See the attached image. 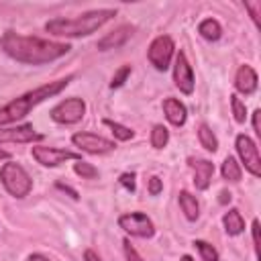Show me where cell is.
I'll return each mask as SVG.
<instances>
[{
  "label": "cell",
  "mask_w": 261,
  "mask_h": 261,
  "mask_svg": "<svg viewBox=\"0 0 261 261\" xmlns=\"http://www.w3.org/2000/svg\"><path fill=\"white\" fill-rule=\"evenodd\" d=\"M118 226L124 232L133 234V237H141V239H149L155 232V226H153L151 218L147 214H143V212H126V214H122L118 218Z\"/></svg>",
  "instance_id": "obj_6"
},
{
  "label": "cell",
  "mask_w": 261,
  "mask_h": 261,
  "mask_svg": "<svg viewBox=\"0 0 261 261\" xmlns=\"http://www.w3.org/2000/svg\"><path fill=\"white\" fill-rule=\"evenodd\" d=\"M33 157L37 159V163L45 165V167H55L67 159H75L80 161L82 157L73 151L67 149H55V147H33Z\"/></svg>",
  "instance_id": "obj_10"
},
{
  "label": "cell",
  "mask_w": 261,
  "mask_h": 261,
  "mask_svg": "<svg viewBox=\"0 0 261 261\" xmlns=\"http://www.w3.org/2000/svg\"><path fill=\"white\" fill-rule=\"evenodd\" d=\"M257 73H255V69L251 67V65H241L239 67V71H237V75H234V88L241 92V94H245V96H251L255 90H257Z\"/></svg>",
  "instance_id": "obj_15"
},
{
  "label": "cell",
  "mask_w": 261,
  "mask_h": 261,
  "mask_svg": "<svg viewBox=\"0 0 261 261\" xmlns=\"http://www.w3.org/2000/svg\"><path fill=\"white\" fill-rule=\"evenodd\" d=\"M118 181H120V186H124L128 192H135V173H122L120 177H118Z\"/></svg>",
  "instance_id": "obj_29"
},
{
  "label": "cell",
  "mask_w": 261,
  "mask_h": 261,
  "mask_svg": "<svg viewBox=\"0 0 261 261\" xmlns=\"http://www.w3.org/2000/svg\"><path fill=\"white\" fill-rule=\"evenodd\" d=\"M130 75V65H122L114 75H112V82H110V88H120L124 84V80Z\"/></svg>",
  "instance_id": "obj_27"
},
{
  "label": "cell",
  "mask_w": 261,
  "mask_h": 261,
  "mask_svg": "<svg viewBox=\"0 0 261 261\" xmlns=\"http://www.w3.org/2000/svg\"><path fill=\"white\" fill-rule=\"evenodd\" d=\"M194 247L200 251V255H202L204 261H218V251H216L210 243H206V241H196Z\"/></svg>",
  "instance_id": "obj_25"
},
{
  "label": "cell",
  "mask_w": 261,
  "mask_h": 261,
  "mask_svg": "<svg viewBox=\"0 0 261 261\" xmlns=\"http://www.w3.org/2000/svg\"><path fill=\"white\" fill-rule=\"evenodd\" d=\"M69 82H71V75H67V77H63V80L49 82V84L39 86V88L27 92V94L14 98L12 102L4 104V106L0 108V124H10V122H16V120L24 118V116L31 112V108H35V106L41 104L43 100H47V98L59 94Z\"/></svg>",
  "instance_id": "obj_2"
},
{
  "label": "cell",
  "mask_w": 261,
  "mask_h": 261,
  "mask_svg": "<svg viewBox=\"0 0 261 261\" xmlns=\"http://www.w3.org/2000/svg\"><path fill=\"white\" fill-rule=\"evenodd\" d=\"M71 143L75 147H80L82 151L86 153H92V155H102V153H108V151H114V143L100 137V135H94V133H75L71 137Z\"/></svg>",
  "instance_id": "obj_8"
},
{
  "label": "cell",
  "mask_w": 261,
  "mask_h": 261,
  "mask_svg": "<svg viewBox=\"0 0 261 261\" xmlns=\"http://www.w3.org/2000/svg\"><path fill=\"white\" fill-rule=\"evenodd\" d=\"M245 8L251 12L255 24H259V8H261V2H245Z\"/></svg>",
  "instance_id": "obj_31"
},
{
  "label": "cell",
  "mask_w": 261,
  "mask_h": 261,
  "mask_svg": "<svg viewBox=\"0 0 261 261\" xmlns=\"http://www.w3.org/2000/svg\"><path fill=\"white\" fill-rule=\"evenodd\" d=\"M124 257H126V261H143V257L135 251V247L128 241H124Z\"/></svg>",
  "instance_id": "obj_30"
},
{
  "label": "cell",
  "mask_w": 261,
  "mask_h": 261,
  "mask_svg": "<svg viewBox=\"0 0 261 261\" xmlns=\"http://www.w3.org/2000/svg\"><path fill=\"white\" fill-rule=\"evenodd\" d=\"M43 135H39L33 124H20L10 128H0V143H33L41 141Z\"/></svg>",
  "instance_id": "obj_12"
},
{
  "label": "cell",
  "mask_w": 261,
  "mask_h": 261,
  "mask_svg": "<svg viewBox=\"0 0 261 261\" xmlns=\"http://www.w3.org/2000/svg\"><path fill=\"white\" fill-rule=\"evenodd\" d=\"M220 173H222V177L228 179V181H239V179H241V167H239L237 159H234V157H226V159L222 161Z\"/></svg>",
  "instance_id": "obj_21"
},
{
  "label": "cell",
  "mask_w": 261,
  "mask_h": 261,
  "mask_svg": "<svg viewBox=\"0 0 261 261\" xmlns=\"http://www.w3.org/2000/svg\"><path fill=\"white\" fill-rule=\"evenodd\" d=\"M198 139H200V145H202L206 151L214 153V151L218 149V139H216V135L210 130L208 124H200V126H198Z\"/></svg>",
  "instance_id": "obj_20"
},
{
  "label": "cell",
  "mask_w": 261,
  "mask_h": 261,
  "mask_svg": "<svg viewBox=\"0 0 261 261\" xmlns=\"http://www.w3.org/2000/svg\"><path fill=\"white\" fill-rule=\"evenodd\" d=\"M0 181L2 186L6 188V192L14 198H24L31 188H33V181H31V175L24 171L22 165L14 163V161H8L2 165L0 169Z\"/></svg>",
  "instance_id": "obj_4"
},
{
  "label": "cell",
  "mask_w": 261,
  "mask_h": 261,
  "mask_svg": "<svg viewBox=\"0 0 261 261\" xmlns=\"http://www.w3.org/2000/svg\"><path fill=\"white\" fill-rule=\"evenodd\" d=\"M0 47L12 59H16L20 63H31V65L55 61L69 51V45H65V43L45 41L39 37H24V35H16L12 31L2 35Z\"/></svg>",
  "instance_id": "obj_1"
},
{
  "label": "cell",
  "mask_w": 261,
  "mask_h": 261,
  "mask_svg": "<svg viewBox=\"0 0 261 261\" xmlns=\"http://www.w3.org/2000/svg\"><path fill=\"white\" fill-rule=\"evenodd\" d=\"M230 106H232V114H234V120L237 122H245L247 118V108H245V102L239 98V96H230Z\"/></svg>",
  "instance_id": "obj_26"
},
{
  "label": "cell",
  "mask_w": 261,
  "mask_h": 261,
  "mask_svg": "<svg viewBox=\"0 0 261 261\" xmlns=\"http://www.w3.org/2000/svg\"><path fill=\"white\" fill-rule=\"evenodd\" d=\"M86 114V102L82 98H67L63 102H59L53 110H51V118L59 124H73L80 122Z\"/></svg>",
  "instance_id": "obj_5"
},
{
  "label": "cell",
  "mask_w": 261,
  "mask_h": 261,
  "mask_svg": "<svg viewBox=\"0 0 261 261\" xmlns=\"http://www.w3.org/2000/svg\"><path fill=\"white\" fill-rule=\"evenodd\" d=\"M169 141V130L163 126V124H155L153 130H151V145L155 149H163Z\"/></svg>",
  "instance_id": "obj_22"
},
{
  "label": "cell",
  "mask_w": 261,
  "mask_h": 261,
  "mask_svg": "<svg viewBox=\"0 0 261 261\" xmlns=\"http://www.w3.org/2000/svg\"><path fill=\"white\" fill-rule=\"evenodd\" d=\"M84 259H86V261H100V257H98V255H96L92 249H88V251L84 253Z\"/></svg>",
  "instance_id": "obj_34"
},
{
  "label": "cell",
  "mask_w": 261,
  "mask_h": 261,
  "mask_svg": "<svg viewBox=\"0 0 261 261\" xmlns=\"http://www.w3.org/2000/svg\"><path fill=\"white\" fill-rule=\"evenodd\" d=\"M173 49H175V45H173L171 37L159 35V37L149 45V53H147V55H149L151 65H153L155 69H159V71H165V69L169 67Z\"/></svg>",
  "instance_id": "obj_7"
},
{
  "label": "cell",
  "mask_w": 261,
  "mask_h": 261,
  "mask_svg": "<svg viewBox=\"0 0 261 261\" xmlns=\"http://www.w3.org/2000/svg\"><path fill=\"white\" fill-rule=\"evenodd\" d=\"M57 186H59L61 190H65V192H69V194H71V198H75V200H77V192H75V190H71L69 186H63V184H57Z\"/></svg>",
  "instance_id": "obj_36"
},
{
  "label": "cell",
  "mask_w": 261,
  "mask_h": 261,
  "mask_svg": "<svg viewBox=\"0 0 261 261\" xmlns=\"http://www.w3.org/2000/svg\"><path fill=\"white\" fill-rule=\"evenodd\" d=\"M73 171L77 173V175H82L84 179H94V177H98V169L92 165V163H86V161H75V165H73Z\"/></svg>",
  "instance_id": "obj_24"
},
{
  "label": "cell",
  "mask_w": 261,
  "mask_h": 261,
  "mask_svg": "<svg viewBox=\"0 0 261 261\" xmlns=\"http://www.w3.org/2000/svg\"><path fill=\"white\" fill-rule=\"evenodd\" d=\"M198 33H200L204 39H208V41H216V39H220L222 29H220L218 20H214V18H204V20L198 24Z\"/></svg>",
  "instance_id": "obj_19"
},
{
  "label": "cell",
  "mask_w": 261,
  "mask_h": 261,
  "mask_svg": "<svg viewBox=\"0 0 261 261\" xmlns=\"http://www.w3.org/2000/svg\"><path fill=\"white\" fill-rule=\"evenodd\" d=\"M237 151H239L241 161L245 163V167H247L255 177H259V175H261V157H259L257 145H255L247 135H239V137H237Z\"/></svg>",
  "instance_id": "obj_9"
},
{
  "label": "cell",
  "mask_w": 261,
  "mask_h": 261,
  "mask_svg": "<svg viewBox=\"0 0 261 261\" xmlns=\"http://www.w3.org/2000/svg\"><path fill=\"white\" fill-rule=\"evenodd\" d=\"M253 247H255V255L257 259L261 257V241H259V220H253Z\"/></svg>",
  "instance_id": "obj_28"
},
{
  "label": "cell",
  "mask_w": 261,
  "mask_h": 261,
  "mask_svg": "<svg viewBox=\"0 0 261 261\" xmlns=\"http://www.w3.org/2000/svg\"><path fill=\"white\" fill-rule=\"evenodd\" d=\"M192 171H194V186L198 190H206L210 186V179L214 175V163H210L208 159H188Z\"/></svg>",
  "instance_id": "obj_13"
},
{
  "label": "cell",
  "mask_w": 261,
  "mask_h": 261,
  "mask_svg": "<svg viewBox=\"0 0 261 261\" xmlns=\"http://www.w3.org/2000/svg\"><path fill=\"white\" fill-rule=\"evenodd\" d=\"M104 124H106L108 128H112V135H114L116 139H120V141H128V139H133V135H135L130 128H126V126H122V124H118V122H114V120L104 118Z\"/></svg>",
  "instance_id": "obj_23"
},
{
  "label": "cell",
  "mask_w": 261,
  "mask_h": 261,
  "mask_svg": "<svg viewBox=\"0 0 261 261\" xmlns=\"http://www.w3.org/2000/svg\"><path fill=\"white\" fill-rule=\"evenodd\" d=\"M161 190H163V181H161L159 177H151V179H149V194H151V196H157Z\"/></svg>",
  "instance_id": "obj_32"
},
{
  "label": "cell",
  "mask_w": 261,
  "mask_h": 261,
  "mask_svg": "<svg viewBox=\"0 0 261 261\" xmlns=\"http://www.w3.org/2000/svg\"><path fill=\"white\" fill-rule=\"evenodd\" d=\"M222 222H224V228H226V232L228 234H241L243 230H245V220H243V216H241V212L237 210V208H230L224 216H222Z\"/></svg>",
  "instance_id": "obj_17"
},
{
  "label": "cell",
  "mask_w": 261,
  "mask_h": 261,
  "mask_svg": "<svg viewBox=\"0 0 261 261\" xmlns=\"http://www.w3.org/2000/svg\"><path fill=\"white\" fill-rule=\"evenodd\" d=\"M114 14H116V10H112V8L92 10L82 16H75V18H53L45 24V29L57 37H86V35H92L94 31H98Z\"/></svg>",
  "instance_id": "obj_3"
},
{
  "label": "cell",
  "mask_w": 261,
  "mask_h": 261,
  "mask_svg": "<svg viewBox=\"0 0 261 261\" xmlns=\"http://www.w3.org/2000/svg\"><path fill=\"white\" fill-rule=\"evenodd\" d=\"M0 159H8V153H6V151H2V149H0Z\"/></svg>",
  "instance_id": "obj_38"
},
{
  "label": "cell",
  "mask_w": 261,
  "mask_h": 261,
  "mask_svg": "<svg viewBox=\"0 0 261 261\" xmlns=\"http://www.w3.org/2000/svg\"><path fill=\"white\" fill-rule=\"evenodd\" d=\"M27 261H49V259H47L45 255H39V253H35V255H31Z\"/></svg>",
  "instance_id": "obj_37"
},
{
  "label": "cell",
  "mask_w": 261,
  "mask_h": 261,
  "mask_svg": "<svg viewBox=\"0 0 261 261\" xmlns=\"http://www.w3.org/2000/svg\"><path fill=\"white\" fill-rule=\"evenodd\" d=\"M230 198H232L230 192H220V198L218 200H220V204H226V202H230Z\"/></svg>",
  "instance_id": "obj_35"
},
{
  "label": "cell",
  "mask_w": 261,
  "mask_h": 261,
  "mask_svg": "<svg viewBox=\"0 0 261 261\" xmlns=\"http://www.w3.org/2000/svg\"><path fill=\"white\" fill-rule=\"evenodd\" d=\"M130 35H133V27H130V24H122V27L114 29L112 33H108L106 37H102V39L98 41V49H100V51L118 49V47H122V45L130 39Z\"/></svg>",
  "instance_id": "obj_14"
},
{
  "label": "cell",
  "mask_w": 261,
  "mask_h": 261,
  "mask_svg": "<svg viewBox=\"0 0 261 261\" xmlns=\"http://www.w3.org/2000/svg\"><path fill=\"white\" fill-rule=\"evenodd\" d=\"M173 82L179 88V92H184V94H192L194 92V71H192V65L188 63V59H186V55L181 51L175 57Z\"/></svg>",
  "instance_id": "obj_11"
},
{
  "label": "cell",
  "mask_w": 261,
  "mask_h": 261,
  "mask_svg": "<svg viewBox=\"0 0 261 261\" xmlns=\"http://www.w3.org/2000/svg\"><path fill=\"white\" fill-rule=\"evenodd\" d=\"M181 261H194V259H192L190 255H184V257H181Z\"/></svg>",
  "instance_id": "obj_39"
},
{
  "label": "cell",
  "mask_w": 261,
  "mask_h": 261,
  "mask_svg": "<svg viewBox=\"0 0 261 261\" xmlns=\"http://www.w3.org/2000/svg\"><path fill=\"white\" fill-rule=\"evenodd\" d=\"M179 206H181V212L186 214L188 220H196L200 216V206H198V200L190 194V192H179Z\"/></svg>",
  "instance_id": "obj_18"
},
{
  "label": "cell",
  "mask_w": 261,
  "mask_h": 261,
  "mask_svg": "<svg viewBox=\"0 0 261 261\" xmlns=\"http://www.w3.org/2000/svg\"><path fill=\"white\" fill-rule=\"evenodd\" d=\"M259 114H261L259 110H255V112H253V130H255L257 135H261V126H259Z\"/></svg>",
  "instance_id": "obj_33"
},
{
  "label": "cell",
  "mask_w": 261,
  "mask_h": 261,
  "mask_svg": "<svg viewBox=\"0 0 261 261\" xmlns=\"http://www.w3.org/2000/svg\"><path fill=\"white\" fill-rule=\"evenodd\" d=\"M163 112H165V118H167L173 126H181V124L186 122V118H188L186 106H184L179 100H175V98H165V100H163Z\"/></svg>",
  "instance_id": "obj_16"
}]
</instances>
